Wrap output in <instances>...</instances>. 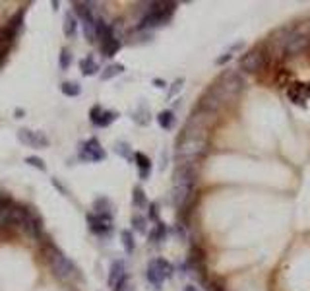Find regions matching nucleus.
Segmentation results:
<instances>
[{"label":"nucleus","mask_w":310,"mask_h":291,"mask_svg":"<svg viewBox=\"0 0 310 291\" xmlns=\"http://www.w3.org/2000/svg\"><path fill=\"white\" fill-rule=\"evenodd\" d=\"M14 115H16L18 118H22L23 115H25V111H23V109H16V111H14Z\"/></svg>","instance_id":"obj_42"},{"label":"nucleus","mask_w":310,"mask_h":291,"mask_svg":"<svg viewBox=\"0 0 310 291\" xmlns=\"http://www.w3.org/2000/svg\"><path fill=\"white\" fill-rule=\"evenodd\" d=\"M132 204H134V208H138V210H144V208L150 206V204H148V196H146V192H144L142 186H134Z\"/></svg>","instance_id":"obj_24"},{"label":"nucleus","mask_w":310,"mask_h":291,"mask_svg":"<svg viewBox=\"0 0 310 291\" xmlns=\"http://www.w3.org/2000/svg\"><path fill=\"white\" fill-rule=\"evenodd\" d=\"M116 118H118V113L105 111L101 105H93L91 111H89V120H91V124L97 126V128H107V126L112 124Z\"/></svg>","instance_id":"obj_13"},{"label":"nucleus","mask_w":310,"mask_h":291,"mask_svg":"<svg viewBox=\"0 0 310 291\" xmlns=\"http://www.w3.org/2000/svg\"><path fill=\"white\" fill-rule=\"evenodd\" d=\"M22 231H25L29 237H33L35 241H39L41 237L45 235V225H43V220L39 218V214L35 212H31L29 214V218L25 220V224H23V227H22Z\"/></svg>","instance_id":"obj_15"},{"label":"nucleus","mask_w":310,"mask_h":291,"mask_svg":"<svg viewBox=\"0 0 310 291\" xmlns=\"http://www.w3.org/2000/svg\"><path fill=\"white\" fill-rule=\"evenodd\" d=\"M171 276H173V264L165 258H154L146 270V278L154 288H161L163 282L169 280Z\"/></svg>","instance_id":"obj_8"},{"label":"nucleus","mask_w":310,"mask_h":291,"mask_svg":"<svg viewBox=\"0 0 310 291\" xmlns=\"http://www.w3.org/2000/svg\"><path fill=\"white\" fill-rule=\"evenodd\" d=\"M126 280H128V274H126L124 262L122 260H114L111 264V272H109V288L114 291L120 284H124Z\"/></svg>","instance_id":"obj_16"},{"label":"nucleus","mask_w":310,"mask_h":291,"mask_svg":"<svg viewBox=\"0 0 310 291\" xmlns=\"http://www.w3.org/2000/svg\"><path fill=\"white\" fill-rule=\"evenodd\" d=\"M62 31H64V35H66L68 39H74L76 37V33H78V18L74 14H66Z\"/></svg>","instance_id":"obj_21"},{"label":"nucleus","mask_w":310,"mask_h":291,"mask_svg":"<svg viewBox=\"0 0 310 291\" xmlns=\"http://www.w3.org/2000/svg\"><path fill=\"white\" fill-rule=\"evenodd\" d=\"M86 220H88L89 231L95 233L97 237H107L114 229V220L111 214H88Z\"/></svg>","instance_id":"obj_9"},{"label":"nucleus","mask_w":310,"mask_h":291,"mask_svg":"<svg viewBox=\"0 0 310 291\" xmlns=\"http://www.w3.org/2000/svg\"><path fill=\"white\" fill-rule=\"evenodd\" d=\"M80 70H82L84 76H95L97 70H99V64H97L95 58L89 55V57H84V58L80 60Z\"/></svg>","instance_id":"obj_23"},{"label":"nucleus","mask_w":310,"mask_h":291,"mask_svg":"<svg viewBox=\"0 0 310 291\" xmlns=\"http://www.w3.org/2000/svg\"><path fill=\"white\" fill-rule=\"evenodd\" d=\"M114 291H136V290H134V286L130 284V280H126L124 284H120Z\"/></svg>","instance_id":"obj_37"},{"label":"nucleus","mask_w":310,"mask_h":291,"mask_svg":"<svg viewBox=\"0 0 310 291\" xmlns=\"http://www.w3.org/2000/svg\"><path fill=\"white\" fill-rule=\"evenodd\" d=\"M132 227L134 231H138V233H148V220L144 218V216H140V214H134L132 216Z\"/></svg>","instance_id":"obj_30"},{"label":"nucleus","mask_w":310,"mask_h":291,"mask_svg":"<svg viewBox=\"0 0 310 291\" xmlns=\"http://www.w3.org/2000/svg\"><path fill=\"white\" fill-rule=\"evenodd\" d=\"M150 220L159 222V218H157V204H150Z\"/></svg>","instance_id":"obj_38"},{"label":"nucleus","mask_w":310,"mask_h":291,"mask_svg":"<svg viewBox=\"0 0 310 291\" xmlns=\"http://www.w3.org/2000/svg\"><path fill=\"white\" fill-rule=\"evenodd\" d=\"M122 72H124V66H122V64H111V66H107L101 72V80H111L114 76H120Z\"/></svg>","instance_id":"obj_29"},{"label":"nucleus","mask_w":310,"mask_h":291,"mask_svg":"<svg viewBox=\"0 0 310 291\" xmlns=\"http://www.w3.org/2000/svg\"><path fill=\"white\" fill-rule=\"evenodd\" d=\"M307 51H310V33L293 29L289 35L285 57H299V55H305Z\"/></svg>","instance_id":"obj_10"},{"label":"nucleus","mask_w":310,"mask_h":291,"mask_svg":"<svg viewBox=\"0 0 310 291\" xmlns=\"http://www.w3.org/2000/svg\"><path fill=\"white\" fill-rule=\"evenodd\" d=\"M267 57H266V51L264 47H252L250 51H246L243 57H241V62L239 66L243 70L244 74H258L262 72L264 68L267 66Z\"/></svg>","instance_id":"obj_7"},{"label":"nucleus","mask_w":310,"mask_h":291,"mask_svg":"<svg viewBox=\"0 0 310 291\" xmlns=\"http://www.w3.org/2000/svg\"><path fill=\"white\" fill-rule=\"evenodd\" d=\"M157 122H159V126H161V128L171 130V128L175 126V113L173 111H161L159 115H157Z\"/></svg>","instance_id":"obj_25"},{"label":"nucleus","mask_w":310,"mask_h":291,"mask_svg":"<svg viewBox=\"0 0 310 291\" xmlns=\"http://www.w3.org/2000/svg\"><path fill=\"white\" fill-rule=\"evenodd\" d=\"M70 64H72V53L68 49H62L60 51V58H58V66H60V70H68Z\"/></svg>","instance_id":"obj_32"},{"label":"nucleus","mask_w":310,"mask_h":291,"mask_svg":"<svg viewBox=\"0 0 310 291\" xmlns=\"http://www.w3.org/2000/svg\"><path fill=\"white\" fill-rule=\"evenodd\" d=\"M93 6L91 2H74V14L78 20H82V25H93L95 16H93Z\"/></svg>","instance_id":"obj_17"},{"label":"nucleus","mask_w":310,"mask_h":291,"mask_svg":"<svg viewBox=\"0 0 310 291\" xmlns=\"http://www.w3.org/2000/svg\"><path fill=\"white\" fill-rule=\"evenodd\" d=\"M134 161H136V167H138V173H140V179H150L152 175V161L150 157L142 152H136L134 154Z\"/></svg>","instance_id":"obj_18"},{"label":"nucleus","mask_w":310,"mask_h":291,"mask_svg":"<svg viewBox=\"0 0 310 291\" xmlns=\"http://www.w3.org/2000/svg\"><path fill=\"white\" fill-rule=\"evenodd\" d=\"M154 86H155V88H165L167 84H165L163 80H157V78H155V80H154Z\"/></svg>","instance_id":"obj_40"},{"label":"nucleus","mask_w":310,"mask_h":291,"mask_svg":"<svg viewBox=\"0 0 310 291\" xmlns=\"http://www.w3.org/2000/svg\"><path fill=\"white\" fill-rule=\"evenodd\" d=\"M231 58H233V53H231V51H227L225 55H221V57L215 60V64H225V62H229Z\"/></svg>","instance_id":"obj_36"},{"label":"nucleus","mask_w":310,"mask_h":291,"mask_svg":"<svg viewBox=\"0 0 310 291\" xmlns=\"http://www.w3.org/2000/svg\"><path fill=\"white\" fill-rule=\"evenodd\" d=\"M132 118L138 122V124H142V126L150 124V113H148V109H146L144 105H140V107H138V111H134Z\"/></svg>","instance_id":"obj_31"},{"label":"nucleus","mask_w":310,"mask_h":291,"mask_svg":"<svg viewBox=\"0 0 310 291\" xmlns=\"http://www.w3.org/2000/svg\"><path fill=\"white\" fill-rule=\"evenodd\" d=\"M47 260H49V266L52 270V274L58 280H74V278H78L76 264L68 256H64V252L56 245H52V243L47 245Z\"/></svg>","instance_id":"obj_5"},{"label":"nucleus","mask_w":310,"mask_h":291,"mask_svg":"<svg viewBox=\"0 0 310 291\" xmlns=\"http://www.w3.org/2000/svg\"><path fill=\"white\" fill-rule=\"evenodd\" d=\"M6 55H8V53H0V68H2V64L6 62Z\"/></svg>","instance_id":"obj_41"},{"label":"nucleus","mask_w":310,"mask_h":291,"mask_svg":"<svg viewBox=\"0 0 310 291\" xmlns=\"http://www.w3.org/2000/svg\"><path fill=\"white\" fill-rule=\"evenodd\" d=\"M209 150V140L207 134H198V132H186L182 130L177 140L175 148V157L178 165H196L202 157Z\"/></svg>","instance_id":"obj_1"},{"label":"nucleus","mask_w":310,"mask_h":291,"mask_svg":"<svg viewBox=\"0 0 310 291\" xmlns=\"http://www.w3.org/2000/svg\"><path fill=\"white\" fill-rule=\"evenodd\" d=\"M196 165H177L173 173V204L177 208H184L190 196L194 194V184H196Z\"/></svg>","instance_id":"obj_2"},{"label":"nucleus","mask_w":310,"mask_h":291,"mask_svg":"<svg viewBox=\"0 0 310 291\" xmlns=\"http://www.w3.org/2000/svg\"><path fill=\"white\" fill-rule=\"evenodd\" d=\"M60 91H62L66 97H78V95L82 93V88H80L76 82H64V84L60 86Z\"/></svg>","instance_id":"obj_28"},{"label":"nucleus","mask_w":310,"mask_h":291,"mask_svg":"<svg viewBox=\"0 0 310 291\" xmlns=\"http://www.w3.org/2000/svg\"><path fill=\"white\" fill-rule=\"evenodd\" d=\"M244 88H246V82H244L241 72H223L221 76L213 82V86L209 88V91L221 101L223 105H227V103L233 101Z\"/></svg>","instance_id":"obj_3"},{"label":"nucleus","mask_w":310,"mask_h":291,"mask_svg":"<svg viewBox=\"0 0 310 291\" xmlns=\"http://www.w3.org/2000/svg\"><path fill=\"white\" fill-rule=\"evenodd\" d=\"M112 204L107 196H99L93 200V214H111L112 216Z\"/></svg>","instance_id":"obj_22"},{"label":"nucleus","mask_w":310,"mask_h":291,"mask_svg":"<svg viewBox=\"0 0 310 291\" xmlns=\"http://www.w3.org/2000/svg\"><path fill=\"white\" fill-rule=\"evenodd\" d=\"M291 31H293V27H279L267 37L266 43H262L267 60H281L285 57V49H287Z\"/></svg>","instance_id":"obj_6"},{"label":"nucleus","mask_w":310,"mask_h":291,"mask_svg":"<svg viewBox=\"0 0 310 291\" xmlns=\"http://www.w3.org/2000/svg\"><path fill=\"white\" fill-rule=\"evenodd\" d=\"M184 291H200V290L196 288V286H186V288H184Z\"/></svg>","instance_id":"obj_43"},{"label":"nucleus","mask_w":310,"mask_h":291,"mask_svg":"<svg viewBox=\"0 0 310 291\" xmlns=\"http://www.w3.org/2000/svg\"><path fill=\"white\" fill-rule=\"evenodd\" d=\"M165 237H167V225L157 222V224L154 225V229L150 231V243H152V245H159V243L165 241Z\"/></svg>","instance_id":"obj_20"},{"label":"nucleus","mask_w":310,"mask_h":291,"mask_svg":"<svg viewBox=\"0 0 310 291\" xmlns=\"http://www.w3.org/2000/svg\"><path fill=\"white\" fill-rule=\"evenodd\" d=\"M12 204H14V200H12L6 192H4V194L0 192V212H2V210H6V208H10Z\"/></svg>","instance_id":"obj_34"},{"label":"nucleus","mask_w":310,"mask_h":291,"mask_svg":"<svg viewBox=\"0 0 310 291\" xmlns=\"http://www.w3.org/2000/svg\"><path fill=\"white\" fill-rule=\"evenodd\" d=\"M80 159L88 161V163H97V161H105L107 152L101 148V142L97 138H89L80 146Z\"/></svg>","instance_id":"obj_11"},{"label":"nucleus","mask_w":310,"mask_h":291,"mask_svg":"<svg viewBox=\"0 0 310 291\" xmlns=\"http://www.w3.org/2000/svg\"><path fill=\"white\" fill-rule=\"evenodd\" d=\"M120 241H122V246H124V250L128 252V254H132L134 250H136V241H134V235L128 231V229H124V231H120Z\"/></svg>","instance_id":"obj_26"},{"label":"nucleus","mask_w":310,"mask_h":291,"mask_svg":"<svg viewBox=\"0 0 310 291\" xmlns=\"http://www.w3.org/2000/svg\"><path fill=\"white\" fill-rule=\"evenodd\" d=\"M114 152L122 157V159H134V152L128 142H116L114 144Z\"/></svg>","instance_id":"obj_27"},{"label":"nucleus","mask_w":310,"mask_h":291,"mask_svg":"<svg viewBox=\"0 0 310 291\" xmlns=\"http://www.w3.org/2000/svg\"><path fill=\"white\" fill-rule=\"evenodd\" d=\"M207 291H225L221 288V286H219V284H215V282H211V284H209V286H207Z\"/></svg>","instance_id":"obj_39"},{"label":"nucleus","mask_w":310,"mask_h":291,"mask_svg":"<svg viewBox=\"0 0 310 291\" xmlns=\"http://www.w3.org/2000/svg\"><path fill=\"white\" fill-rule=\"evenodd\" d=\"M120 47H122V41L114 35V37H111V39H107V41L99 43V51H101V55H103V57L111 58V57H114V55L120 51Z\"/></svg>","instance_id":"obj_19"},{"label":"nucleus","mask_w":310,"mask_h":291,"mask_svg":"<svg viewBox=\"0 0 310 291\" xmlns=\"http://www.w3.org/2000/svg\"><path fill=\"white\" fill-rule=\"evenodd\" d=\"M182 84H184V80H182V78H178L177 82H175V84H173V88H171V90H169V93H167V97H169V99H171V97H173V95H175V93H178V91L182 90Z\"/></svg>","instance_id":"obj_35"},{"label":"nucleus","mask_w":310,"mask_h":291,"mask_svg":"<svg viewBox=\"0 0 310 291\" xmlns=\"http://www.w3.org/2000/svg\"><path fill=\"white\" fill-rule=\"evenodd\" d=\"M148 6H150L148 12L144 14V18L140 20L136 29L148 31V29H154L159 25H165L177 10V2H150Z\"/></svg>","instance_id":"obj_4"},{"label":"nucleus","mask_w":310,"mask_h":291,"mask_svg":"<svg viewBox=\"0 0 310 291\" xmlns=\"http://www.w3.org/2000/svg\"><path fill=\"white\" fill-rule=\"evenodd\" d=\"M287 97L295 105H305L310 99V84L295 82L287 88Z\"/></svg>","instance_id":"obj_14"},{"label":"nucleus","mask_w":310,"mask_h":291,"mask_svg":"<svg viewBox=\"0 0 310 291\" xmlns=\"http://www.w3.org/2000/svg\"><path fill=\"white\" fill-rule=\"evenodd\" d=\"M25 163H27V165H31V167H35V169H39V171H47V165H45V161L41 159V157H37V156L25 157Z\"/></svg>","instance_id":"obj_33"},{"label":"nucleus","mask_w":310,"mask_h":291,"mask_svg":"<svg viewBox=\"0 0 310 291\" xmlns=\"http://www.w3.org/2000/svg\"><path fill=\"white\" fill-rule=\"evenodd\" d=\"M18 140L27 148H35V150H43L49 146V138L41 130H29V128H20L18 130Z\"/></svg>","instance_id":"obj_12"}]
</instances>
